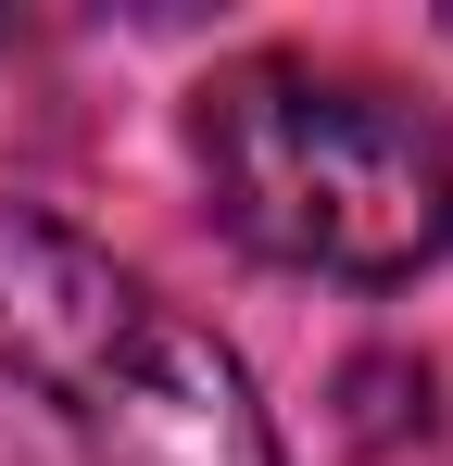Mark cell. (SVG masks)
Masks as SVG:
<instances>
[{
  "instance_id": "obj_1",
  "label": "cell",
  "mask_w": 453,
  "mask_h": 466,
  "mask_svg": "<svg viewBox=\"0 0 453 466\" xmlns=\"http://www.w3.org/2000/svg\"><path fill=\"white\" fill-rule=\"evenodd\" d=\"M189 152L215 215L265 265L403 290L453 252V139L428 101H403L366 64L315 51H252L189 101Z\"/></svg>"
},
{
  "instance_id": "obj_2",
  "label": "cell",
  "mask_w": 453,
  "mask_h": 466,
  "mask_svg": "<svg viewBox=\"0 0 453 466\" xmlns=\"http://www.w3.org/2000/svg\"><path fill=\"white\" fill-rule=\"evenodd\" d=\"M0 366L88 441V466H290L239 353L38 202L0 215Z\"/></svg>"
},
{
  "instance_id": "obj_3",
  "label": "cell",
  "mask_w": 453,
  "mask_h": 466,
  "mask_svg": "<svg viewBox=\"0 0 453 466\" xmlns=\"http://www.w3.org/2000/svg\"><path fill=\"white\" fill-rule=\"evenodd\" d=\"M403 390L428 403V366H403V353L353 366V441H403Z\"/></svg>"
}]
</instances>
